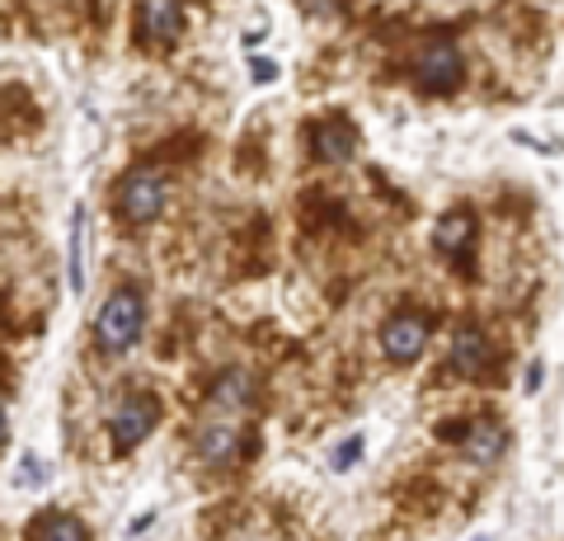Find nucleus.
<instances>
[{"label": "nucleus", "mask_w": 564, "mask_h": 541, "mask_svg": "<svg viewBox=\"0 0 564 541\" xmlns=\"http://www.w3.org/2000/svg\"><path fill=\"white\" fill-rule=\"evenodd\" d=\"M470 231H475L470 217H462V213L443 217V226H437V250H462L466 240H470Z\"/></svg>", "instance_id": "13"}, {"label": "nucleus", "mask_w": 564, "mask_h": 541, "mask_svg": "<svg viewBox=\"0 0 564 541\" xmlns=\"http://www.w3.org/2000/svg\"><path fill=\"white\" fill-rule=\"evenodd\" d=\"M161 207H165V180L155 170H132L128 180H122L118 188V213L137 221V226H147L161 217Z\"/></svg>", "instance_id": "2"}, {"label": "nucleus", "mask_w": 564, "mask_h": 541, "mask_svg": "<svg viewBox=\"0 0 564 541\" xmlns=\"http://www.w3.org/2000/svg\"><path fill=\"white\" fill-rule=\"evenodd\" d=\"M489 339L480 335V329H456L452 335V348H447V363L462 377H485L489 372Z\"/></svg>", "instance_id": "6"}, {"label": "nucleus", "mask_w": 564, "mask_h": 541, "mask_svg": "<svg viewBox=\"0 0 564 541\" xmlns=\"http://www.w3.org/2000/svg\"><path fill=\"white\" fill-rule=\"evenodd\" d=\"M273 72H278L273 62H259V66H254V76H259V80H273Z\"/></svg>", "instance_id": "16"}, {"label": "nucleus", "mask_w": 564, "mask_h": 541, "mask_svg": "<svg viewBox=\"0 0 564 541\" xmlns=\"http://www.w3.org/2000/svg\"><path fill=\"white\" fill-rule=\"evenodd\" d=\"M141 321H147V306H141V296H137L132 288L113 292L109 302H104L99 321H95L99 348H109V354H122V348H132L137 335H141Z\"/></svg>", "instance_id": "1"}, {"label": "nucleus", "mask_w": 564, "mask_h": 541, "mask_svg": "<svg viewBox=\"0 0 564 541\" xmlns=\"http://www.w3.org/2000/svg\"><path fill=\"white\" fill-rule=\"evenodd\" d=\"M0 443H6V405H0Z\"/></svg>", "instance_id": "17"}, {"label": "nucleus", "mask_w": 564, "mask_h": 541, "mask_svg": "<svg viewBox=\"0 0 564 541\" xmlns=\"http://www.w3.org/2000/svg\"><path fill=\"white\" fill-rule=\"evenodd\" d=\"M315 142H321V155H325V161H348L352 147H358V137H352V128L329 123V128L315 132Z\"/></svg>", "instance_id": "11"}, {"label": "nucleus", "mask_w": 564, "mask_h": 541, "mask_svg": "<svg viewBox=\"0 0 564 541\" xmlns=\"http://www.w3.org/2000/svg\"><path fill=\"white\" fill-rule=\"evenodd\" d=\"M80 240H85V213L76 207V226H70V288H85V269H80Z\"/></svg>", "instance_id": "14"}, {"label": "nucleus", "mask_w": 564, "mask_h": 541, "mask_svg": "<svg viewBox=\"0 0 564 541\" xmlns=\"http://www.w3.org/2000/svg\"><path fill=\"white\" fill-rule=\"evenodd\" d=\"M29 541H90V532H85V522L80 518H70V513H39L33 518V528H29Z\"/></svg>", "instance_id": "9"}, {"label": "nucleus", "mask_w": 564, "mask_h": 541, "mask_svg": "<svg viewBox=\"0 0 564 541\" xmlns=\"http://www.w3.org/2000/svg\"><path fill=\"white\" fill-rule=\"evenodd\" d=\"M198 452H203V462H212V466L231 462L236 457V433L231 429H207L198 439Z\"/></svg>", "instance_id": "12"}, {"label": "nucleus", "mask_w": 564, "mask_h": 541, "mask_svg": "<svg viewBox=\"0 0 564 541\" xmlns=\"http://www.w3.org/2000/svg\"><path fill=\"white\" fill-rule=\"evenodd\" d=\"M423 344H429V321L423 316H395L381 329V348H386V358H395V363H414L423 354Z\"/></svg>", "instance_id": "5"}, {"label": "nucleus", "mask_w": 564, "mask_h": 541, "mask_svg": "<svg viewBox=\"0 0 564 541\" xmlns=\"http://www.w3.org/2000/svg\"><path fill=\"white\" fill-rule=\"evenodd\" d=\"M212 405L217 410H245L250 405V372H226L217 387H212Z\"/></svg>", "instance_id": "10"}, {"label": "nucleus", "mask_w": 564, "mask_h": 541, "mask_svg": "<svg viewBox=\"0 0 564 541\" xmlns=\"http://www.w3.org/2000/svg\"><path fill=\"white\" fill-rule=\"evenodd\" d=\"M155 419H161V405H155V396H128L122 405L113 410V443L128 452V447H137L147 433L155 429Z\"/></svg>", "instance_id": "4"}, {"label": "nucleus", "mask_w": 564, "mask_h": 541, "mask_svg": "<svg viewBox=\"0 0 564 541\" xmlns=\"http://www.w3.org/2000/svg\"><path fill=\"white\" fill-rule=\"evenodd\" d=\"M414 80H419V90H429V95H447L462 85V52H456L447 39H437L419 52V66H414Z\"/></svg>", "instance_id": "3"}, {"label": "nucleus", "mask_w": 564, "mask_h": 541, "mask_svg": "<svg viewBox=\"0 0 564 541\" xmlns=\"http://www.w3.org/2000/svg\"><path fill=\"white\" fill-rule=\"evenodd\" d=\"M358 457H362V439H348V443H344V452H334V470H348Z\"/></svg>", "instance_id": "15"}, {"label": "nucleus", "mask_w": 564, "mask_h": 541, "mask_svg": "<svg viewBox=\"0 0 564 541\" xmlns=\"http://www.w3.org/2000/svg\"><path fill=\"white\" fill-rule=\"evenodd\" d=\"M141 29H147V39H155V43L180 39V29H184L180 0H141Z\"/></svg>", "instance_id": "7"}, {"label": "nucleus", "mask_w": 564, "mask_h": 541, "mask_svg": "<svg viewBox=\"0 0 564 541\" xmlns=\"http://www.w3.org/2000/svg\"><path fill=\"white\" fill-rule=\"evenodd\" d=\"M462 447H466V457L470 462H499L503 457V447H508V433L499 424H489V419H480V424H470L462 429Z\"/></svg>", "instance_id": "8"}]
</instances>
